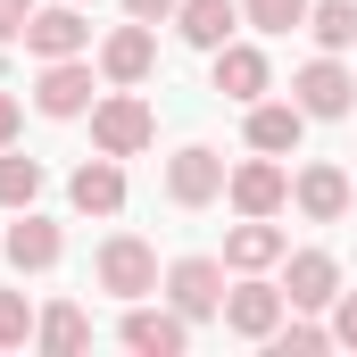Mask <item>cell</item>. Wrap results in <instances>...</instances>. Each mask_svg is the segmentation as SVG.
I'll return each mask as SVG.
<instances>
[{"instance_id": "24", "label": "cell", "mask_w": 357, "mask_h": 357, "mask_svg": "<svg viewBox=\"0 0 357 357\" xmlns=\"http://www.w3.org/2000/svg\"><path fill=\"white\" fill-rule=\"evenodd\" d=\"M333 349V324H274V357H316Z\"/></svg>"}, {"instance_id": "15", "label": "cell", "mask_w": 357, "mask_h": 357, "mask_svg": "<svg viewBox=\"0 0 357 357\" xmlns=\"http://www.w3.org/2000/svg\"><path fill=\"white\" fill-rule=\"evenodd\" d=\"M299 133H307V108L299 100H250V150L282 158V150H299Z\"/></svg>"}, {"instance_id": "11", "label": "cell", "mask_w": 357, "mask_h": 357, "mask_svg": "<svg viewBox=\"0 0 357 357\" xmlns=\"http://www.w3.org/2000/svg\"><path fill=\"white\" fill-rule=\"evenodd\" d=\"M282 299L307 316V307H333L341 299V266H333V250H299L291 266H282Z\"/></svg>"}, {"instance_id": "19", "label": "cell", "mask_w": 357, "mask_h": 357, "mask_svg": "<svg viewBox=\"0 0 357 357\" xmlns=\"http://www.w3.org/2000/svg\"><path fill=\"white\" fill-rule=\"evenodd\" d=\"M67 199H75L84 216H116V208H125V167H116V158L100 150L91 167H75V183H67Z\"/></svg>"}, {"instance_id": "14", "label": "cell", "mask_w": 357, "mask_h": 357, "mask_svg": "<svg viewBox=\"0 0 357 357\" xmlns=\"http://www.w3.org/2000/svg\"><path fill=\"white\" fill-rule=\"evenodd\" d=\"M241 25V0H175V33L191 50H225Z\"/></svg>"}, {"instance_id": "23", "label": "cell", "mask_w": 357, "mask_h": 357, "mask_svg": "<svg viewBox=\"0 0 357 357\" xmlns=\"http://www.w3.org/2000/svg\"><path fill=\"white\" fill-rule=\"evenodd\" d=\"M307 8H316V0H241V17H250L258 33H291V25H307Z\"/></svg>"}, {"instance_id": "26", "label": "cell", "mask_w": 357, "mask_h": 357, "mask_svg": "<svg viewBox=\"0 0 357 357\" xmlns=\"http://www.w3.org/2000/svg\"><path fill=\"white\" fill-rule=\"evenodd\" d=\"M333 341H341V349H357V291H341V299H333Z\"/></svg>"}, {"instance_id": "5", "label": "cell", "mask_w": 357, "mask_h": 357, "mask_svg": "<svg viewBox=\"0 0 357 357\" xmlns=\"http://www.w3.org/2000/svg\"><path fill=\"white\" fill-rule=\"evenodd\" d=\"M167 299H175L191 324L225 316V266H216V258H175V266H167Z\"/></svg>"}, {"instance_id": "6", "label": "cell", "mask_w": 357, "mask_h": 357, "mask_svg": "<svg viewBox=\"0 0 357 357\" xmlns=\"http://www.w3.org/2000/svg\"><path fill=\"white\" fill-rule=\"evenodd\" d=\"M216 191H225V158H216L208 142H183L175 158H167V199H175V208H208Z\"/></svg>"}, {"instance_id": "17", "label": "cell", "mask_w": 357, "mask_h": 357, "mask_svg": "<svg viewBox=\"0 0 357 357\" xmlns=\"http://www.w3.org/2000/svg\"><path fill=\"white\" fill-rule=\"evenodd\" d=\"M291 199H299V216H316V225H341V216H349V175H341V167H299Z\"/></svg>"}, {"instance_id": "18", "label": "cell", "mask_w": 357, "mask_h": 357, "mask_svg": "<svg viewBox=\"0 0 357 357\" xmlns=\"http://www.w3.org/2000/svg\"><path fill=\"white\" fill-rule=\"evenodd\" d=\"M282 258V233H274V216H241L233 233H225V266L233 274H266Z\"/></svg>"}, {"instance_id": "1", "label": "cell", "mask_w": 357, "mask_h": 357, "mask_svg": "<svg viewBox=\"0 0 357 357\" xmlns=\"http://www.w3.org/2000/svg\"><path fill=\"white\" fill-rule=\"evenodd\" d=\"M150 142H158V116H150V100H133V84L108 91V100H91V150L133 158V150H150Z\"/></svg>"}, {"instance_id": "22", "label": "cell", "mask_w": 357, "mask_h": 357, "mask_svg": "<svg viewBox=\"0 0 357 357\" xmlns=\"http://www.w3.org/2000/svg\"><path fill=\"white\" fill-rule=\"evenodd\" d=\"M33 199H42V158L0 150V208H33Z\"/></svg>"}, {"instance_id": "2", "label": "cell", "mask_w": 357, "mask_h": 357, "mask_svg": "<svg viewBox=\"0 0 357 357\" xmlns=\"http://www.w3.org/2000/svg\"><path fill=\"white\" fill-rule=\"evenodd\" d=\"M91 274H100V291H116V299H150V291H158V250H150L142 233H108L100 258H91Z\"/></svg>"}, {"instance_id": "13", "label": "cell", "mask_w": 357, "mask_h": 357, "mask_svg": "<svg viewBox=\"0 0 357 357\" xmlns=\"http://www.w3.org/2000/svg\"><path fill=\"white\" fill-rule=\"evenodd\" d=\"M150 67H158V33H150L142 17H133V25H116V33L100 42V75H108V84H142Z\"/></svg>"}, {"instance_id": "16", "label": "cell", "mask_w": 357, "mask_h": 357, "mask_svg": "<svg viewBox=\"0 0 357 357\" xmlns=\"http://www.w3.org/2000/svg\"><path fill=\"white\" fill-rule=\"evenodd\" d=\"M266 84H274L266 50H250V42H225V50H216V91H225V100L250 108V100H266Z\"/></svg>"}, {"instance_id": "4", "label": "cell", "mask_w": 357, "mask_h": 357, "mask_svg": "<svg viewBox=\"0 0 357 357\" xmlns=\"http://www.w3.org/2000/svg\"><path fill=\"white\" fill-rule=\"evenodd\" d=\"M291 100H299L307 116H349L357 108V75L341 67V50H324V59H307V67L291 75Z\"/></svg>"}, {"instance_id": "30", "label": "cell", "mask_w": 357, "mask_h": 357, "mask_svg": "<svg viewBox=\"0 0 357 357\" xmlns=\"http://www.w3.org/2000/svg\"><path fill=\"white\" fill-rule=\"evenodd\" d=\"M0 50H8V42H0ZM0 67H8V59H0Z\"/></svg>"}, {"instance_id": "21", "label": "cell", "mask_w": 357, "mask_h": 357, "mask_svg": "<svg viewBox=\"0 0 357 357\" xmlns=\"http://www.w3.org/2000/svg\"><path fill=\"white\" fill-rule=\"evenodd\" d=\"M307 33H316V50H357V0H316Z\"/></svg>"}, {"instance_id": "29", "label": "cell", "mask_w": 357, "mask_h": 357, "mask_svg": "<svg viewBox=\"0 0 357 357\" xmlns=\"http://www.w3.org/2000/svg\"><path fill=\"white\" fill-rule=\"evenodd\" d=\"M8 142H17V100L0 91V150H8Z\"/></svg>"}, {"instance_id": "28", "label": "cell", "mask_w": 357, "mask_h": 357, "mask_svg": "<svg viewBox=\"0 0 357 357\" xmlns=\"http://www.w3.org/2000/svg\"><path fill=\"white\" fill-rule=\"evenodd\" d=\"M125 8H133L142 25H158V17H175V0H125Z\"/></svg>"}, {"instance_id": "27", "label": "cell", "mask_w": 357, "mask_h": 357, "mask_svg": "<svg viewBox=\"0 0 357 357\" xmlns=\"http://www.w3.org/2000/svg\"><path fill=\"white\" fill-rule=\"evenodd\" d=\"M25 17H33V0H0V42H25Z\"/></svg>"}, {"instance_id": "8", "label": "cell", "mask_w": 357, "mask_h": 357, "mask_svg": "<svg viewBox=\"0 0 357 357\" xmlns=\"http://www.w3.org/2000/svg\"><path fill=\"white\" fill-rule=\"evenodd\" d=\"M91 25H84V0H67V8H33L25 17V50L33 59H84Z\"/></svg>"}, {"instance_id": "3", "label": "cell", "mask_w": 357, "mask_h": 357, "mask_svg": "<svg viewBox=\"0 0 357 357\" xmlns=\"http://www.w3.org/2000/svg\"><path fill=\"white\" fill-rule=\"evenodd\" d=\"M116 341L142 357H183L191 349V316H183L175 299L167 307H142V299H125V324H116Z\"/></svg>"}, {"instance_id": "10", "label": "cell", "mask_w": 357, "mask_h": 357, "mask_svg": "<svg viewBox=\"0 0 357 357\" xmlns=\"http://www.w3.org/2000/svg\"><path fill=\"white\" fill-rule=\"evenodd\" d=\"M0 250H8V266H17V274H50V266H59V250H67V233H59L50 216L25 208V216L0 233Z\"/></svg>"}, {"instance_id": "20", "label": "cell", "mask_w": 357, "mask_h": 357, "mask_svg": "<svg viewBox=\"0 0 357 357\" xmlns=\"http://www.w3.org/2000/svg\"><path fill=\"white\" fill-rule=\"evenodd\" d=\"M91 341V316L75 307V299H59V307H42L33 316V349H50V357H75Z\"/></svg>"}, {"instance_id": "7", "label": "cell", "mask_w": 357, "mask_h": 357, "mask_svg": "<svg viewBox=\"0 0 357 357\" xmlns=\"http://www.w3.org/2000/svg\"><path fill=\"white\" fill-rule=\"evenodd\" d=\"M282 307H291V299H282V282H258V274L225 291V324H233L241 341H274V324H282Z\"/></svg>"}, {"instance_id": "25", "label": "cell", "mask_w": 357, "mask_h": 357, "mask_svg": "<svg viewBox=\"0 0 357 357\" xmlns=\"http://www.w3.org/2000/svg\"><path fill=\"white\" fill-rule=\"evenodd\" d=\"M33 341V307H25V291H0V349H25Z\"/></svg>"}, {"instance_id": "12", "label": "cell", "mask_w": 357, "mask_h": 357, "mask_svg": "<svg viewBox=\"0 0 357 357\" xmlns=\"http://www.w3.org/2000/svg\"><path fill=\"white\" fill-rule=\"evenodd\" d=\"M33 108H42V116H84V108H91V67H84V59H42Z\"/></svg>"}, {"instance_id": "9", "label": "cell", "mask_w": 357, "mask_h": 357, "mask_svg": "<svg viewBox=\"0 0 357 357\" xmlns=\"http://www.w3.org/2000/svg\"><path fill=\"white\" fill-rule=\"evenodd\" d=\"M225 199H233L241 216H274V208H291V175L258 150L250 167H233V175H225Z\"/></svg>"}]
</instances>
